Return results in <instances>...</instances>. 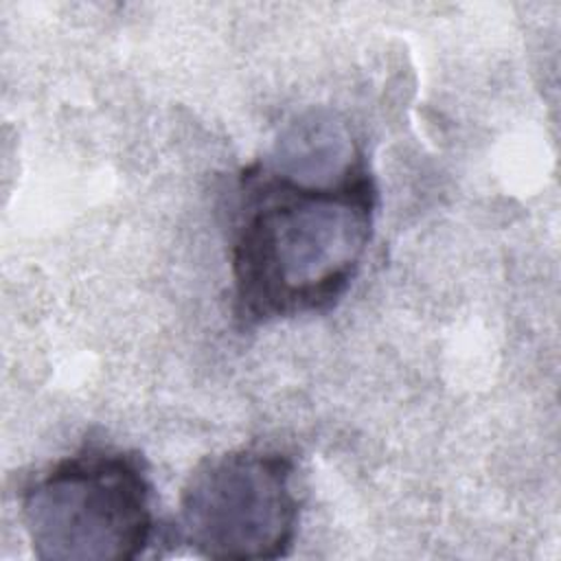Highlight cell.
I'll return each mask as SVG.
<instances>
[{"label":"cell","instance_id":"6da1fadb","mask_svg":"<svg viewBox=\"0 0 561 561\" xmlns=\"http://www.w3.org/2000/svg\"><path fill=\"white\" fill-rule=\"evenodd\" d=\"M375 208L364 160L333 175L250 167L230 245L237 318L261 324L331 309L359 272Z\"/></svg>","mask_w":561,"mask_h":561},{"label":"cell","instance_id":"7a4b0ae2","mask_svg":"<svg viewBox=\"0 0 561 561\" xmlns=\"http://www.w3.org/2000/svg\"><path fill=\"white\" fill-rule=\"evenodd\" d=\"M151 493L138 454L83 447L24 484L20 515L42 561H131L156 533Z\"/></svg>","mask_w":561,"mask_h":561},{"label":"cell","instance_id":"3957f363","mask_svg":"<svg viewBox=\"0 0 561 561\" xmlns=\"http://www.w3.org/2000/svg\"><path fill=\"white\" fill-rule=\"evenodd\" d=\"M178 526L202 557H285L298 528L291 460L263 449L204 458L182 489Z\"/></svg>","mask_w":561,"mask_h":561}]
</instances>
